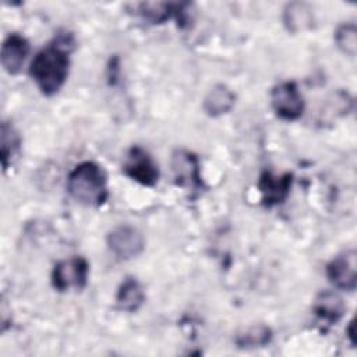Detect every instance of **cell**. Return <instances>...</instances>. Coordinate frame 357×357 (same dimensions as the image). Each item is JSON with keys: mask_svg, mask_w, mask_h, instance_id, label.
Wrapping results in <instances>:
<instances>
[{"mask_svg": "<svg viewBox=\"0 0 357 357\" xmlns=\"http://www.w3.org/2000/svg\"><path fill=\"white\" fill-rule=\"evenodd\" d=\"M73 46V36L70 33H61L33 57L29 74L43 95L52 96L66 84Z\"/></svg>", "mask_w": 357, "mask_h": 357, "instance_id": "1", "label": "cell"}, {"mask_svg": "<svg viewBox=\"0 0 357 357\" xmlns=\"http://www.w3.org/2000/svg\"><path fill=\"white\" fill-rule=\"evenodd\" d=\"M67 191L82 205H103L109 197L107 178L103 169L89 160L78 163L67 177Z\"/></svg>", "mask_w": 357, "mask_h": 357, "instance_id": "2", "label": "cell"}, {"mask_svg": "<svg viewBox=\"0 0 357 357\" xmlns=\"http://www.w3.org/2000/svg\"><path fill=\"white\" fill-rule=\"evenodd\" d=\"M89 265L82 257H71L57 262L52 272L53 287L59 291L81 290L86 286Z\"/></svg>", "mask_w": 357, "mask_h": 357, "instance_id": "3", "label": "cell"}, {"mask_svg": "<svg viewBox=\"0 0 357 357\" xmlns=\"http://www.w3.org/2000/svg\"><path fill=\"white\" fill-rule=\"evenodd\" d=\"M272 109L278 117L286 121H294L304 113V99L293 81H284L273 86L271 92Z\"/></svg>", "mask_w": 357, "mask_h": 357, "instance_id": "4", "label": "cell"}, {"mask_svg": "<svg viewBox=\"0 0 357 357\" xmlns=\"http://www.w3.org/2000/svg\"><path fill=\"white\" fill-rule=\"evenodd\" d=\"M123 172L131 180L153 187L159 178V169L152 156L141 146H132L123 163Z\"/></svg>", "mask_w": 357, "mask_h": 357, "instance_id": "5", "label": "cell"}, {"mask_svg": "<svg viewBox=\"0 0 357 357\" xmlns=\"http://www.w3.org/2000/svg\"><path fill=\"white\" fill-rule=\"evenodd\" d=\"M107 247L119 259H131L138 257L144 247V236L138 229L130 225H120L107 234Z\"/></svg>", "mask_w": 357, "mask_h": 357, "instance_id": "6", "label": "cell"}, {"mask_svg": "<svg viewBox=\"0 0 357 357\" xmlns=\"http://www.w3.org/2000/svg\"><path fill=\"white\" fill-rule=\"evenodd\" d=\"M172 170L177 185L188 190H201L204 181L198 158L185 149H177L172 155Z\"/></svg>", "mask_w": 357, "mask_h": 357, "instance_id": "7", "label": "cell"}, {"mask_svg": "<svg viewBox=\"0 0 357 357\" xmlns=\"http://www.w3.org/2000/svg\"><path fill=\"white\" fill-rule=\"evenodd\" d=\"M329 282L340 290L353 291L357 284V254L354 250L335 257L326 266Z\"/></svg>", "mask_w": 357, "mask_h": 357, "instance_id": "8", "label": "cell"}, {"mask_svg": "<svg viewBox=\"0 0 357 357\" xmlns=\"http://www.w3.org/2000/svg\"><path fill=\"white\" fill-rule=\"evenodd\" d=\"M293 183V176L284 173L282 176H275L271 172H264L258 180V188L261 191V199L265 206H275L287 198L290 194Z\"/></svg>", "mask_w": 357, "mask_h": 357, "instance_id": "9", "label": "cell"}, {"mask_svg": "<svg viewBox=\"0 0 357 357\" xmlns=\"http://www.w3.org/2000/svg\"><path fill=\"white\" fill-rule=\"evenodd\" d=\"M28 53H29V42L20 33L8 35L1 45V53H0V60L4 71L11 75L18 74L25 63Z\"/></svg>", "mask_w": 357, "mask_h": 357, "instance_id": "10", "label": "cell"}, {"mask_svg": "<svg viewBox=\"0 0 357 357\" xmlns=\"http://www.w3.org/2000/svg\"><path fill=\"white\" fill-rule=\"evenodd\" d=\"M188 3H139L135 14L141 15L151 24H163L165 21L176 17L178 21L185 20Z\"/></svg>", "mask_w": 357, "mask_h": 357, "instance_id": "11", "label": "cell"}, {"mask_svg": "<svg viewBox=\"0 0 357 357\" xmlns=\"http://www.w3.org/2000/svg\"><path fill=\"white\" fill-rule=\"evenodd\" d=\"M315 17L312 8L303 1H291L283 10V24L287 31L300 33L314 26Z\"/></svg>", "mask_w": 357, "mask_h": 357, "instance_id": "12", "label": "cell"}, {"mask_svg": "<svg viewBox=\"0 0 357 357\" xmlns=\"http://www.w3.org/2000/svg\"><path fill=\"white\" fill-rule=\"evenodd\" d=\"M236 96L230 88L223 84L215 85L204 99V110L211 117L226 114L234 106Z\"/></svg>", "mask_w": 357, "mask_h": 357, "instance_id": "13", "label": "cell"}, {"mask_svg": "<svg viewBox=\"0 0 357 357\" xmlns=\"http://www.w3.org/2000/svg\"><path fill=\"white\" fill-rule=\"evenodd\" d=\"M344 311L346 305L343 300L333 291L321 293L314 303L315 315L328 325L336 324L343 317Z\"/></svg>", "mask_w": 357, "mask_h": 357, "instance_id": "14", "label": "cell"}, {"mask_svg": "<svg viewBox=\"0 0 357 357\" xmlns=\"http://www.w3.org/2000/svg\"><path fill=\"white\" fill-rule=\"evenodd\" d=\"M116 301L120 310L135 312L145 301V293L141 283L135 278H126L116 294Z\"/></svg>", "mask_w": 357, "mask_h": 357, "instance_id": "15", "label": "cell"}, {"mask_svg": "<svg viewBox=\"0 0 357 357\" xmlns=\"http://www.w3.org/2000/svg\"><path fill=\"white\" fill-rule=\"evenodd\" d=\"M0 146H1V162L3 169L7 170L10 165H13L14 159L20 153L21 138L13 124L3 121L0 128Z\"/></svg>", "mask_w": 357, "mask_h": 357, "instance_id": "16", "label": "cell"}, {"mask_svg": "<svg viewBox=\"0 0 357 357\" xmlns=\"http://www.w3.org/2000/svg\"><path fill=\"white\" fill-rule=\"evenodd\" d=\"M272 337L271 329L265 325H255L248 328L244 333L238 335L236 343L238 347L251 349V347H262L269 343Z\"/></svg>", "mask_w": 357, "mask_h": 357, "instance_id": "17", "label": "cell"}, {"mask_svg": "<svg viewBox=\"0 0 357 357\" xmlns=\"http://www.w3.org/2000/svg\"><path fill=\"white\" fill-rule=\"evenodd\" d=\"M336 46L347 56L354 57L357 52V28L354 22L342 24L335 32Z\"/></svg>", "mask_w": 357, "mask_h": 357, "instance_id": "18", "label": "cell"}]
</instances>
